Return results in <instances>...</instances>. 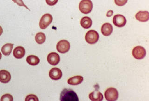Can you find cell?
Returning <instances> with one entry per match:
<instances>
[{"label":"cell","instance_id":"obj_13","mask_svg":"<svg viewBox=\"0 0 149 101\" xmlns=\"http://www.w3.org/2000/svg\"><path fill=\"white\" fill-rule=\"evenodd\" d=\"M135 17L141 22H146L149 19V14L148 11H140L136 13Z\"/></svg>","mask_w":149,"mask_h":101},{"label":"cell","instance_id":"obj_14","mask_svg":"<svg viewBox=\"0 0 149 101\" xmlns=\"http://www.w3.org/2000/svg\"><path fill=\"white\" fill-rule=\"evenodd\" d=\"M25 50L23 47L18 46L14 49L13 56L17 59H21L24 56Z\"/></svg>","mask_w":149,"mask_h":101},{"label":"cell","instance_id":"obj_22","mask_svg":"<svg viewBox=\"0 0 149 101\" xmlns=\"http://www.w3.org/2000/svg\"><path fill=\"white\" fill-rule=\"evenodd\" d=\"M25 101H39L36 95H29L26 98Z\"/></svg>","mask_w":149,"mask_h":101},{"label":"cell","instance_id":"obj_21","mask_svg":"<svg viewBox=\"0 0 149 101\" xmlns=\"http://www.w3.org/2000/svg\"><path fill=\"white\" fill-rule=\"evenodd\" d=\"M1 101H13V97L11 95L7 94L4 95L1 97Z\"/></svg>","mask_w":149,"mask_h":101},{"label":"cell","instance_id":"obj_3","mask_svg":"<svg viewBox=\"0 0 149 101\" xmlns=\"http://www.w3.org/2000/svg\"><path fill=\"white\" fill-rule=\"evenodd\" d=\"M99 34L94 30H90L85 35L86 42L88 44H93L97 43L99 40Z\"/></svg>","mask_w":149,"mask_h":101},{"label":"cell","instance_id":"obj_9","mask_svg":"<svg viewBox=\"0 0 149 101\" xmlns=\"http://www.w3.org/2000/svg\"><path fill=\"white\" fill-rule=\"evenodd\" d=\"M47 61L49 64L56 66L59 63L60 57L59 55L56 52H51L47 56Z\"/></svg>","mask_w":149,"mask_h":101},{"label":"cell","instance_id":"obj_1","mask_svg":"<svg viewBox=\"0 0 149 101\" xmlns=\"http://www.w3.org/2000/svg\"><path fill=\"white\" fill-rule=\"evenodd\" d=\"M60 100L61 101H78L79 98L76 92L73 90L65 88L61 93Z\"/></svg>","mask_w":149,"mask_h":101},{"label":"cell","instance_id":"obj_12","mask_svg":"<svg viewBox=\"0 0 149 101\" xmlns=\"http://www.w3.org/2000/svg\"><path fill=\"white\" fill-rule=\"evenodd\" d=\"M113 27L109 23H105L102 25L101 28V32L104 36H109L113 32Z\"/></svg>","mask_w":149,"mask_h":101},{"label":"cell","instance_id":"obj_8","mask_svg":"<svg viewBox=\"0 0 149 101\" xmlns=\"http://www.w3.org/2000/svg\"><path fill=\"white\" fill-rule=\"evenodd\" d=\"M113 23L115 26L118 28L125 26L126 23V19L125 16L121 15H116L113 18Z\"/></svg>","mask_w":149,"mask_h":101},{"label":"cell","instance_id":"obj_25","mask_svg":"<svg viewBox=\"0 0 149 101\" xmlns=\"http://www.w3.org/2000/svg\"><path fill=\"white\" fill-rule=\"evenodd\" d=\"M58 0H46V2L49 6L55 5L58 2Z\"/></svg>","mask_w":149,"mask_h":101},{"label":"cell","instance_id":"obj_27","mask_svg":"<svg viewBox=\"0 0 149 101\" xmlns=\"http://www.w3.org/2000/svg\"><path fill=\"white\" fill-rule=\"evenodd\" d=\"M2 33H3V29H2V28H1V27L0 26V36L2 35Z\"/></svg>","mask_w":149,"mask_h":101},{"label":"cell","instance_id":"obj_19","mask_svg":"<svg viewBox=\"0 0 149 101\" xmlns=\"http://www.w3.org/2000/svg\"><path fill=\"white\" fill-rule=\"evenodd\" d=\"M27 62L28 64L32 66L38 65L40 63V59L38 57L34 55H30L27 57Z\"/></svg>","mask_w":149,"mask_h":101},{"label":"cell","instance_id":"obj_7","mask_svg":"<svg viewBox=\"0 0 149 101\" xmlns=\"http://www.w3.org/2000/svg\"><path fill=\"white\" fill-rule=\"evenodd\" d=\"M70 42L65 40H62L57 43L56 49L60 53L64 54L68 52L70 50Z\"/></svg>","mask_w":149,"mask_h":101},{"label":"cell","instance_id":"obj_4","mask_svg":"<svg viewBox=\"0 0 149 101\" xmlns=\"http://www.w3.org/2000/svg\"><path fill=\"white\" fill-rule=\"evenodd\" d=\"M105 98L107 101H116L118 98L119 94L118 90L114 88H109L105 91Z\"/></svg>","mask_w":149,"mask_h":101},{"label":"cell","instance_id":"obj_23","mask_svg":"<svg viewBox=\"0 0 149 101\" xmlns=\"http://www.w3.org/2000/svg\"><path fill=\"white\" fill-rule=\"evenodd\" d=\"M12 1L15 3L17 4L19 6L25 7L26 8H27L28 10H30L29 8H28V7L24 3V2H23L22 0H12Z\"/></svg>","mask_w":149,"mask_h":101},{"label":"cell","instance_id":"obj_6","mask_svg":"<svg viewBox=\"0 0 149 101\" xmlns=\"http://www.w3.org/2000/svg\"><path fill=\"white\" fill-rule=\"evenodd\" d=\"M133 56L136 59L141 60L143 59L146 56V50L142 46L135 47L132 51Z\"/></svg>","mask_w":149,"mask_h":101},{"label":"cell","instance_id":"obj_15","mask_svg":"<svg viewBox=\"0 0 149 101\" xmlns=\"http://www.w3.org/2000/svg\"><path fill=\"white\" fill-rule=\"evenodd\" d=\"M88 97L90 100L92 101H101L104 98L102 94L97 91L90 93Z\"/></svg>","mask_w":149,"mask_h":101},{"label":"cell","instance_id":"obj_20","mask_svg":"<svg viewBox=\"0 0 149 101\" xmlns=\"http://www.w3.org/2000/svg\"><path fill=\"white\" fill-rule=\"evenodd\" d=\"M35 40L38 44H42L46 40V36L42 32H39L35 36Z\"/></svg>","mask_w":149,"mask_h":101},{"label":"cell","instance_id":"obj_17","mask_svg":"<svg viewBox=\"0 0 149 101\" xmlns=\"http://www.w3.org/2000/svg\"><path fill=\"white\" fill-rule=\"evenodd\" d=\"M81 25V27L85 29H88L91 27L92 25V21L90 17L85 16L81 18L80 21Z\"/></svg>","mask_w":149,"mask_h":101},{"label":"cell","instance_id":"obj_5","mask_svg":"<svg viewBox=\"0 0 149 101\" xmlns=\"http://www.w3.org/2000/svg\"><path fill=\"white\" fill-rule=\"evenodd\" d=\"M53 17L49 14H44L41 17L39 22V27L41 29H46L52 22Z\"/></svg>","mask_w":149,"mask_h":101},{"label":"cell","instance_id":"obj_28","mask_svg":"<svg viewBox=\"0 0 149 101\" xmlns=\"http://www.w3.org/2000/svg\"><path fill=\"white\" fill-rule=\"evenodd\" d=\"M1 57H2V55L1 53L0 52V60L1 59Z\"/></svg>","mask_w":149,"mask_h":101},{"label":"cell","instance_id":"obj_2","mask_svg":"<svg viewBox=\"0 0 149 101\" xmlns=\"http://www.w3.org/2000/svg\"><path fill=\"white\" fill-rule=\"evenodd\" d=\"M93 8V3L91 0H82L79 5V9L81 13L88 14Z\"/></svg>","mask_w":149,"mask_h":101},{"label":"cell","instance_id":"obj_26","mask_svg":"<svg viewBox=\"0 0 149 101\" xmlns=\"http://www.w3.org/2000/svg\"><path fill=\"white\" fill-rule=\"evenodd\" d=\"M113 13L114 12L112 10L109 11L106 14V16H107V17H111V16L113 15Z\"/></svg>","mask_w":149,"mask_h":101},{"label":"cell","instance_id":"obj_18","mask_svg":"<svg viewBox=\"0 0 149 101\" xmlns=\"http://www.w3.org/2000/svg\"><path fill=\"white\" fill-rule=\"evenodd\" d=\"M14 44L7 43L5 44L1 48V52L4 56H8L10 55L13 49Z\"/></svg>","mask_w":149,"mask_h":101},{"label":"cell","instance_id":"obj_11","mask_svg":"<svg viewBox=\"0 0 149 101\" xmlns=\"http://www.w3.org/2000/svg\"><path fill=\"white\" fill-rule=\"evenodd\" d=\"M11 79V76L8 71L6 70H0V82L3 84H7L10 81Z\"/></svg>","mask_w":149,"mask_h":101},{"label":"cell","instance_id":"obj_24","mask_svg":"<svg viewBox=\"0 0 149 101\" xmlns=\"http://www.w3.org/2000/svg\"><path fill=\"white\" fill-rule=\"evenodd\" d=\"M115 3L119 6H123L126 4L128 0H114Z\"/></svg>","mask_w":149,"mask_h":101},{"label":"cell","instance_id":"obj_16","mask_svg":"<svg viewBox=\"0 0 149 101\" xmlns=\"http://www.w3.org/2000/svg\"><path fill=\"white\" fill-rule=\"evenodd\" d=\"M84 80L82 76H77L69 78L68 80V84L71 85H77L81 84Z\"/></svg>","mask_w":149,"mask_h":101},{"label":"cell","instance_id":"obj_10","mask_svg":"<svg viewBox=\"0 0 149 101\" xmlns=\"http://www.w3.org/2000/svg\"><path fill=\"white\" fill-rule=\"evenodd\" d=\"M49 76L51 79L54 80H58L62 78V71L59 68H54L51 69L49 72Z\"/></svg>","mask_w":149,"mask_h":101}]
</instances>
